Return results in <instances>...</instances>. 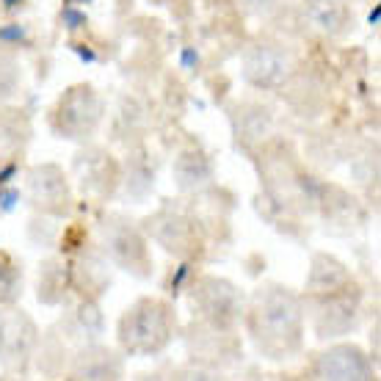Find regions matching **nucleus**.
<instances>
[{"instance_id": "nucleus-1", "label": "nucleus", "mask_w": 381, "mask_h": 381, "mask_svg": "<svg viewBox=\"0 0 381 381\" xmlns=\"http://www.w3.org/2000/svg\"><path fill=\"white\" fill-rule=\"evenodd\" d=\"M59 130L69 138H83L100 122V100L91 86L69 88L59 103Z\"/></svg>"}, {"instance_id": "nucleus-2", "label": "nucleus", "mask_w": 381, "mask_h": 381, "mask_svg": "<svg viewBox=\"0 0 381 381\" xmlns=\"http://www.w3.org/2000/svg\"><path fill=\"white\" fill-rule=\"evenodd\" d=\"M290 72V61L276 44H254L243 56V75L257 88H274Z\"/></svg>"}, {"instance_id": "nucleus-3", "label": "nucleus", "mask_w": 381, "mask_h": 381, "mask_svg": "<svg viewBox=\"0 0 381 381\" xmlns=\"http://www.w3.org/2000/svg\"><path fill=\"white\" fill-rule=\"evenodd\" d=\"M301 17L315 34L329 39H340L354 28V11L345 0H304Z\"/></svg>"}, {"instance_id": "nucleus-4", "label": "nucleus", "mask_w": 381, "mask_h": 381, "mask_svg": "<svg viewBox=\"0 0 381 381\" xmlns=\"http://www.w3.org/2000/svg\"><path fill=\"white\" fill-rule=\"evenodd\" d=\"M210 177V163L202 152H183L177 161V180L183 188H196Z\"/></svg>"}, {"instance_id": "nucleus-5", "label": "nucleus", "mask_w": 381, "mask_h": 381, "mask_svg": "<svg viewBox=\"0 0 381 381\" xmlns=\"http://www.w3.org/2000/svg\"><path fill=\"white\" fill-rule=\"evenodd\" d=\"M240 125H243V141H260L271 127V113L260 106H249L243 108Z\"/></svg>"}, {"instance_id": "nucleus-6", "label": "nucleus", "mask_w": 381, "mask_h": 381, "mask_svg": "<svg viewBox=\"0 0 381 381\" xmlns=\"http://www.w3.org/2000/svg\"><path fill=\"white\" fill-rule=\"evenodd\" d=\"M17 86V64L9 56H0V100L9 97Z\"/></svg>"}, {"instance_id": "nucleus-7", "label": "nucleus", "mask_w": 381, "mask_h": 381, "mask_svg": "<svg viewBox=\"0 0 381 381\" xmlns=\"http://www.w3.org/2000/svg\"><path fill=\"white\" fill-rule=\"evenodd\" d=\"M61 22H64V28H66V31H81V28H86L88 17H86L83 9H78V6H64Z\"/></svg>"}, {"instance_id": "nucleus-8", "label": "nucleus", "mask_w": 381, "mask_h": 381, "mask_svg": "<svg viewBox=\"0 0 381 381\" xmlns=\"http://www.w3.org/2000/svg\"><path fill=\"white\" fill-rule=\"evenodd\" d=\"M243 6H246V11H252L257 17H268L282 6V0H243Z\"/></svg>"}, {"instance_id": "nucleus-9", "label": "nucleus", "mask_w": 381, "mask_h": 381, "mask_svg": "<svg viewBox=\"0 0 381 381\" xmlns=\"http://www.w3.org/2000/svg\"><path fill=\"white\" fill-rule=\"evenodd\" d=\"M25 28L22 25H17V22H11V25H3L0 28V42L3 44H20L25 42Z\"/></svg>"}, {"instance_id": "nucleus-10", "label": "nucleus", "mask_w": 381, "mask_h": 381, "mask_svg": "<svg viewBox=\"0 0 381 381\" xmlns=\"http://www.w3.org/2000/svg\"><path fill=\"white\" fill-rule=\"evenodd\" d=\"M180 64H183L186 69H193V66L199 64V53H196V47H183V53H180Z\"/></svg>"}, {"instance_id": "nucleus-11", "label": "nucleus", "mask_w": 381, "mask_h": 381, "mask_svg": "<svg viewBox=\"0 0 381 381\" xmlns=\"http://www.w3.org/2000/svg\"><path fill=\"white\" fill-rule=\"evenodd\" d=\"M75 53H78V59L86 64H94L97 61V53L91 50V47H86V44H75Z\"/></svg>"}, {"instance_id": "nucleus-12", "label": "nucleus", "mask_w": 381, "mask_h": 381, "mask_svg": "<svg viewBox=\"0 0 381 381\" xmlns=\"http://www.w3.org/2000/svg\"><path fill=\"white\" fill-rule=\"evenodd\" d=\"M17 199H20V196H17V190H6V193L0 196V205H3V210H11Z\"/></svg>"}, {"instance_id": "nucleus-13", "label": "nucleus", "mask_w": 381, "mask_h": 381, "mask_svg": "<svg viewBox=\"0 0 381 381\" xmlns=\"http://www.w3.org/2000/svg\"><path fill=\"white\" fill-rule=\"evenodd\" d=\"M367 22L373 25V28H379V22H381V6L376 3L373 9H370V14H367Z\"/></svg>"}, {"instance_id": "nucleus-14", "label": "nucleus", "mask_w": 381, "mask_h": 381, "mask_svg": "<svg viewBox=\"0 0 381 381\" xmlns=\"http://www.w3.org/2000/svg\"><path fill=\"white\" fill-rule=\"evenodd\" d=\"M0 3H3V9H6V11H17L25 0H0Z\"/></svg>"}, {"instance_id": "nucleus-15", "label": "nucleus", "mask_w": 381, "mask_h": 381, "mask_svg": "<svg viewBox=\"0 0 381 381\" xmlns=\"http://www.w3.org/2000/svg\"><path fill=\"white\" fill-rule=\"evenodd\" d=\"M88 3H94V0H64V6H88Z\"/></svg>"}]
</instances>
